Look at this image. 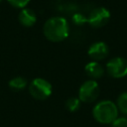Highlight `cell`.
I'll use <instances>...</instances> for the list:
<instances>
[{
  "label": "cell",
  "instance_id": "8",
  "mask_svg": "<svg viewBox=\"0 0 127 127\" xmlns=\"http://www.w3.org/2000/svg\"><path fill=\"white\" fill-rule=\"evenodd\" d=\"M84 71L90 79L96 80L98 78H101L104 75L105 69L100 63L95 62V61H91L85 64Z\"/></svg>",
  "mask_w": 127,
  "mask_h": 127
},
{
  "label": "cell",
  "instance_id": "15",
  "mask_svg": "<svg viewBox=\"0 0 127 127\" xmlns=\"http://www.w3.org/2000/svg\"><path fill=\"white\" fill-rule=\"evenodd\" d=\"M1 2H2V0H0V3H1Z\"/></svg>",
  "mask_w": 127,
  "mask_h": 127
},
{
  "label": "cell",
  "instance_id": "14",
  "mask_svg": "<svg viewBox=\"0 0 127 127\" xmlns=\"http://www.w3.org/2000/svg\"><path fill=\"white\" fill-rule=\"evenodd\" d=\"M111 127H127V117L126 116H118L112 123Z\"/></svg>",
  "mask_w": 127,
  "mask_h": 127
},
{
  "label": "cell",
  "instance_id": "1",
  "mask_svg": "<svg viewBox=\"0 0 127 127\" xmlns=\"http://www.w3.org/2000/svg\"><path fill=\"white\" fill-rule=\"evenodd\" d=\"M43 33L45 38L50 42L59 43L68 37L69 24L64 17L54 16L45 22L43 26Z\"/></svg>",
  "mask_w": 127,
  "mask_h": 127
},
{
  "label": "cell",
  "instance_id": "4",
  "mask_svg": "<svg viewBox=\"0 0 127 127\" xmlns=\"http://www.w3.org/2000/svg\"><path fill=\"white\" fill-rule=\"evenodd\" d=\"M99 93H100V88L96 80L87 79L79 86L78 98L81 102L91 103L98 98Z\"/></svg>",
  "mask_w": 127,
  "mask_h": 127
},
{
  "label": "cell",
  "instance_id": "7",
  "mask_svg": "<svg viewBox=\"0 0 127 127\" xmlns=\"http://www.w3.org/2000/svg\"><path fill=\"white\" fill-rule=\"evenodd\" d=\"M88 57L95 62L102 61L106 59L109 55V47L105 42H94L87 49Z\"/></svg>",
  "mask_w": 127,
  "mask_h": 127
},
{
  "label": "cell",
  "instance_id": "6",
  "mask_svg": "<svg viewBox=\"0 0 127 127\" xmlns=\"http://www.w3.org/2000/svg\"><path fill=\"white\" fill-rule=\"evenodd\" d=\"M111 14L105 7H96L88 15L87 22L92 28H101L105 26L110 20Z\"/></svg>",
  "mask_w": 127,
  "mask_h": 127
},
{
  "label": "cell",
  "instance_id": "3",
  "mask_svg": "<svg viewBox=\"0 0 127 127\" xmlns=\"http://www.w3.org/2000/svg\"><path fill=\"white\" fill-rule=\"evenodd\" d=\"M29 93L37 100H45L49 98L53 92L51 82L43 77H36L29 83Z\"/></svg>",
  "mask_w": 127,
  "mask_h": 127
},
{
  "label": "cell",
  "instance_id": "12",
  "mask_svg": "<svg viewBox=\"0 0 127 127\" xmlns=\"http://www.w3.org/2000/svg\"><path fill=\"white\" fill-rule=\"evenodd\" d=\"M81 101L78 97H69L65 101V108L69 112H75L80 108Z\"/></svg>",
  "mask_w": 127,
  "mask_h": 127
},
{
  "label": "cell",
  "instance_id": "5",
  "mask_svg": "<svg viewBox=\"0 0 127 127\" xmlns=\"http://www.w3.org/2000/svg\"><path fill=\"white\" fill-rule=\"evenodd\" d=\"M105 68L111 77L122 78L127 75V60L123 57L112 58L107 62Z\"/></svg>",
  "mask_w": 127,
  "mask_h": 127
},
{
  "label": "cell",
  "instance_id": "2",
  "mask_svg": "<svg viewBox=\"0 0 127 127\" xmlns=\"http://www.w3.org/2000/svg\"><path fill=\"white\" fill-rule=\"evenodd\" d=\"M116 103L111 100H101L92 108V116L100 124H111L118 117Z\"/></svg>",
  "mask_w": 127,
  "mask_h": 127
},
{
  "label": "cell",
  "instance_id": "11",
  "mask_svg": "<svg viewBox=\"0 0 127 127\" xmlns=\"http://www.w3.org/2000/svg\"><path fill=\"white\" fill-rule=\"evenodd\" d=\"M116 105L118 110L122 114L127 115V91H124L119 94L116 100Z\"/></svg>",
  "mask_w": 127,
  "mask_h": 127
},
{
  "label": "cell",
  "instance_id": "10",
  "mask_svg": "<svg viewBox=\"0 0 127 127\" xmlns=\"http://www.w3.org/2000/svg\"><path fill=\"white\" fill-rule=\"evenodd\" d=\"M27 84H28L27 79L23 76H15L12 79H10L8 82L9 87L15 91H19V90L24 89L27 86Z\"/></svg>",
  "mask_w": 127,
  "mask_h": 127
},
{
  "label": "cell",
  "instance_id": "13",
  "mask_svg": "<svg viewBox=\"0 0 127 127\" xmlns=\"http://www.w3.org/2000/svg\"><path fill=\"white\" fill-rule=\"evenodd\" d=\"M31 0H7V2L17 9H24L30 3Z\"/></svg>",
  "mask_w": 127,
  "mask_h": 127
},
{
  "label": "cell",
  "instance_id": "9",
  "mask_svg": "<svg viewBox=\"0 0 127 127\" xmlns=\"http://www.w3.org/2000/svg\"><path fill=\"white\" fill-rule=\"evenodd\" d=\"M19 23L26 28H30L34 26L37 22V14L33 9L30 8H24L21 9L19 15H18Z\"/></svg>",
  "mask_w": 127,
  "mask_h": 127
}]
</instances>
